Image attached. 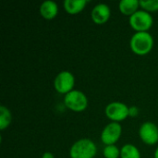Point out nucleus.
<instances>
[{"mask_svg": "<svg viewBox=\"0 0 158 158\" xmlns=\"http://www.w3.org/2000/svg\"><path fill=\"white\" fill-rule=\"evenodd\" d=\"M10 122H11L10 111L4 106H0V130L3 131L6 128H7Z\"/></svg>", "mask_w": 158, "mask_h": 158, "instance_id": "14", "label": "nucleus"}, {"mask_svg": "<svg viewBox=\"0 0 158 158\" xmlns=\"http://www.w3.org/2000/svg\"><path fill=\"white\" fill-rule=\"evenodd\" d=\"M121 126L118 122H112L105 127L101 134L102 142L106 145H113L121 135Z\"/></svg>", "mask_w": 158, "mask_h": 158, "instance_id": "7", "label": "nucleus"}, {"mask_svg": "<svg viewBox=\"0 0 158 158\" xmlns=\"http://www.w3.org/2000/svg\"><path fill=\"white\" fill-rule=\"evenodd\" d=\"M155 158H158V147L157 149L156 150V152H155Z\"/></svg>", "mask_w": 158, "mask_h": 158, "instance_id": "19", "label": "nucleus"}, {"mask_svg": "<svg viewBox=\"0 0 158 158\" xmlns=\"http://www.w3.org/2000/svg\"><path fill=\"white\" fill-rule=\"evenodd\" d=\"M140 6L138 0H121L119 3V9L125 15H132L137 12V8Z\"/></svg>", "mask_w": 158, "mask_h": 158, "instance_id": "12", "label": "nucleus"}, {"mask_svg": "<svg viewBox=\"0 0 158 158\" xmlns=\"http://www.w3.org/2000/svg\"><path fill=\"white\" fill-rule=\"evenodd\" d=\"M42 158H54V156L52 153H49V152H46L43 155Z\"/></svg>", "mask_w": 158, "mask_h": 158, "instance_id": "18", "label": "nucleus"}, {"mask_svg": "<svg viewBox=\"0 0 158 158\" xmlns=\"http://www.w3.org/2000/svg\"><path fill=\"white\" fill-rule=\"evenodd\" d=\"M140 137L143 143L149 145H153L158 142V128L152 122L143 123L139 131Z\"/></svg>", "mask_w": 158, "mask_h": 158, "instance_id": "8", "label": "nucleus"}, {"mask_svg": "<svg viewBox=\"0 0 158 158\" xmlns=\"http://www.w3.org/2000/svg\"><path fill=\"white\" fill-rule=\"evenodd\" d=\"M131 50L140 56L148 54L154 44V40L152 35L147 31H138L131 39Z\"/></svg>", "mask_w": 158, "mask_h": 158, "instance_id": "1", "label": "nucleus"}, {"mask_svg": "<svg viewBox=\"0 0 158 158\" xmlns=\"http://www.w3.org/2000/svg\"><path fill=\"white\" fill-rule=\"evenodd\" d=\"M87 2V0H65L64 7L69 14H76L84 8Z\"/></svg>", "mask_w": 158, "mask_h": 158, "instance_id": "11", "label": "nucleus"}, {"mask_svg": "<svg viewBox=\"0 0 158 158\" xmlns=\"http://www.w3.org/2000/svg\"><path fill=\"white\" fill-rule=\"evenodd\" d=\"M71 158H94L96 154V146L90 139L77 141L70 148Z\"/></svg>", "mask_w": 158, "mask_h": 158, "instance_id": "2", "label": "nucleus"}, {"mask_svg": "<svg viewBox=\"0 0 158 158\" xmlns=\"http://www.w3.org/2000/svg\"><path fill=\"white\" fill-rule=\"evenodd\" d=\"M140 6L148 11L158 10V0H142L140 1Z\"/></svg>", "mask_w": 158, "mask_h": 158, "instance_id": "16", "label": "nucleus"}, {"mask_svg": "<svg viewBox=\"0 0 158 158\" xmlns=\"http://www.w3.org/2000/svg\"><path fill=\"white\" fill-rule=\"evenodd\" d=\"M64 103L68 108L76 112L83 111L88 106V100L85 94L76 90H72L66 94L64 98Z\"/></svg>", "mask_w": 158, "mask_h": 158, "instance_id": "3", "label": "nucleus"}, {"mask_svg": "<svg viewBox=\"0 0 158 158\" xmlns=\"http://www.w3.org/2000/svg\"><path fill=\"white\" fill-rule=\"evenodd\" d=\"M138 114H139V109H138L136 106H131V107H130V109H129V116L136 117Z\"/></svg>", "mask_w": 158, "mask_h": 158, "instance_id": "17", "label": "nucleus"}, {"mask_svg": "<svg viewBox=\"0 0 158 158\" xmlns=\"http://www.w3.org/2000/svg\"><path fill=\"white\" fill-rule=\"evenodd\" d=\"M129 107L120 102H113L106 108V114L108 118L118 122L124 120L129 116Z\"/></svg>", "mask_w": 158, "mask_h": 158, "instance_id": "6", "label": "nucleus"}, {"mask_svg": "<svg viewBox=\"0 0 158 158\" xmlns=\"http://www.w3.org/2000/svg\"><path fill=\"white\" fill-rule=\"evenodd\" d=\"M104 156L106 158H118L120 152L116 145H106L104 149Z\"/></svg>", "mask_w": 158, "mask_h": 158, "instance_id": "15", "label": "nucleus"}, {"mask_svg": "<svg viewBox=\"0 0 158 158\" xmlns=\"http://www.w3.org/2000/svg\"><path fill=\"white\" fill-rule=\"evenodd\" d=\"M110 17V8L106 4L96 5L92 11V19L96 24H104Z\"/></svg>", "mask_w": 158, "mask_h": 158, "instance_id": "9", "label": "nucleus"}, {"mask_svg": "<svg viewBox=\"0 0 158 158\" xmlns=\"http://www.w3.org/2000/svg\"><path fill=\"white\" fill-rule=\"evenodd\" d=\"M121 158H141L139 150L132 144H126L120 150Z\"/></svg>", "mask_w": 158, "mask_h": 158, "instance_id": "13", "label": "nucleus"}, {"mask_svg": "<svg viewBox=\"0 0 158 158\" xmlns=\"http://www.w3.org/2000/svg\"><path fill=\"white\" fill-rule=\"evenodd\" d=\"M131 26L138 31H146L153 24L152 16L145 10H139L130 17Z\"/></svg>", "mask_w": 158, "mask_h": 158, "instance_id": "4", "label": "nucleus"}, {"mask_svg": "<svg viewBox=\"0 0 158 158\" xmlns=\"http://www.w3.org/2000/svg\"><path fill=\"white\" fill-rule=\"evenodd\" d=\"M57 11H58V7L56 3L51 0L44 1L40 6L41 15L47 19H51L55 18L57 14Z\"/></svg>", "mask_w": 158, "mask_h": 158, "instance_id": "10", "label": "nucleus"}, {"mask_svg": "<svg viewBox=\"0 0 158 158\" xmlns=\"http://www.w3.org/2000/svg\"><path fill=\"white\" fill-rule=\"evenodd\" d=\"M75 83V79L69 71L60 72L55 80V88L60 94H69L72 91Z\"/></svg>", "mask_w": 158, "mask_h": 158, "instance_id": "5", "label": "nucleus"}]
</instances>
